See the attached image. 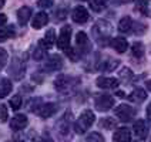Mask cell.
<instances>
[{"mask_svg": "<svg viewBox=\"0 0 151 142\" xmlns=\"http://www.w3.org/2000/svg\"><path fill=\"white\" fill-rule=\"evenodd\" d=\"M111 34V24L106 20H99L93 27V36L99 44H106V40L110 39Z\"/></svg>", "mask_w": 151, "mask_h": 142, "instance_id": "obj_1", "label": "cell"}, {"mask_svg": "<svg viewBox=\"0 0 151 142\" xmlns=\"http://www.w3.org/2000/svg\"><path fill=\"white\" fill-rule=\"evenodd\" d=\"M96 115L94 112H91L90 109H86L83 114L80 115V118L77 119V122L74 124V129L77 134H84L88 128H91V125L94 124Z\"/></svg>", "mask_w": 151, "mask_h": 142, "instance_id": "obj_2", "label": "cell"}, {"mask_svg": "<svg viewBox=\"0 0 151 142\" xmlns=\"http://www.w3.org/2000/svg\"><path fill=\"white\" fill-rule=\"evenodd\" d=\"M94 107L97 111H101V112H106L114 107V98L109 95V94H101V95H97L96 97V101H94Z\"/></svg>", "mask_w": 151, "mask_h": 142, "instance_id": "obj_3", "label": "cell"}, {"mask_svg": "<svg viewBox=\"0 0 151 142\" xmlns=\"http://www.w3.org/2000/svg\"><path fill=\"white\" fill-rule=\"evenodd\" d=\"M114 114H116V117L120 121L128 122V121H131L134 118L135 109L133 107H130V105H127V104H121V105H118L117 108L114 109Z\"/></svg>", "mask_w": 151, "mask_h": 142, "instance_id": "obj_4", "label": "cell"}, {"mask_svg": "<svg viewBox=\"0 0 151 142\" xmlns=\"http://www.w3.org/2000/svg\"><path fill=\"white\" fill-rule=\"evenodd\" d=\"M76 81H77V80H73L71 77H67V75H64V74H60L59 77L54 80V88L60 92H66L74 85Z\"/></svg>", "mask_w": 151, "mask_h": 142, "instance_id": "obj_5", "label": "cell"}, {"mask_svg": "<svg viewBox=\"0 0 151 142\" xmlns=\"http://www.w3.org/2000/svg\"><path fill=\"white\" fill-rule=\"evenodd\" d=\"M70 36H71V27L64 26L60 30V34L57 37V47L60 50H67L70 47Z\"/></svg>", "mask_w": 151, "mask_h": 142, "instance_id": "obj_6", "label": "cell"}, {"mask_svg": "<svg viewBox=\"0 0 151 142\" xmlns=\"http://www.w3.org/2000/svg\"><path fill=\"white\" fill-rule=\"evenodd\" d=\"M61 67H63V60H61V57L57 56V54L50 56L49 59L44 61V64H43V70L47 71V73L57 71V70H60Z\"/></svg>", "mask_w": 151, "mask_h": 142, "instance_id": "obj_7", "label": "cell"}, {"mask_svg": "<svg viewBox=\"0 0 151 142\" xmlns=\"http://www.w3.org/2000/svg\"><path fill=\"white\" fill-rule=\"evenodd\" d=\"M29 125V119L26 115L23 114H17L14 117L12 118V121H10V129L12 131H22V129H24L26 126Z\"/></svg>", "mask_w": 151, "mask_h": 142, "instance_id": "obj_8", "label": "cell"}, {"mask_svg": "<svg viewBox=\"0 0 151 142\" xmlns=\"http://www.w3.org/2000/svg\"><path fill=\"white\" fill-rule=\"evenodd\" d=\"M88 17H90L88 16V11H87V9L84 6H77L73 10V13H71V19L77 24H84L88 20Z\"/></svg>", "mask_w": 151, "mask_h": 142, "instance_id": "obj_9", "label": "cell"}, {"mask_svg": "<svg viewBox=\"0 0 151 142\" xmlns=\"http://www.w3.org/2000/svg\"><path fill=\"white\" fill-rule=\"evenodd\" d=\"M96 84L99 88H103V90H110V88H117L120 81L114 77H99L96 80Z\"/></svg>", "mask_w": 151, "mask_h": 142, "instance_id": "obj_10", "label": "cell"}, {"mask_svg": "<svg viewBox=\"0 0 151 142\" xmlns=\"http://www.w3.org/2000/svg\"><path fill=\"white\" fill-rule=\"evenodd\" d=\"M9 73L13 75L14 80H20L24 75V66H23V63L19 59H13L12 64H10V68H9Z\"/></svg>", "mask_w": 151, "mask_h": 142, "instance_id": "obj_11", "label": "cell"}, {"mask_svg": "<svg viewBox=\"0 0 151 142\" xmlns=\"http://www.w3.org/2000/svg\"><path fill=\"white\" fill-rule=\"evenodd\" d=\"M56 111H57V104H54V102H46V104H42V105H40L37 114H39V117H42L46 119V118L53 117V115L56 114Z\"/></svg>", "mask_w": 151, "mask_h": 142, "instance_id": "obj_12", "label": "cell"}, {"mask_svg": "<svg viewBox=\"0 0 151 142\" xmlns=\"http://www.w3.org/2000/svg\"><path fill=\"white\" fill-rule=\"evenodd\" d=\"M49 23V14L46 11H39L36 13L34 17H32V27L36 30H40Z\"/></svg>", "mask_w": 151, "mask_h": 142, "instance_id": "obj_13", "label": "cell"}, {"mask_svg": "<svg viewBox=\"0 0 151 142\" xmlns=\"http://www.w3.org/2000/svg\"><path fill=\"white\" fill-rule=\"evenodd\" d=\"M54 43H56V37H54V30L50 29V30H47L46 34H44V37H43L42 40L39 41V46L42 47L43 50H50L51 47L54 46Z\"/></svg>", "mask_w": 151, "mask_h": 142, "instance_id": "obj_14", "label": "cell"}, {"mask_svg": "<svg viewBox=\"0 0 151 142\" xmlns=\"http://www.w3.org/2000/svg\"><path fill=\"white\" fill-rule=\"evenodd\" d=\"M110 46L117 51L118 54L126 53L127 49H128V43H127V40L124 39V37H114V39H111Z\"/></svg>", "mask_w": 151, "mask_h": 142, "instance_id": "obj_15", "label": "cell"}, {"mask_svg": "<svg viewBox=\"0 0 151 142\" xmlns=\"http://www.w3.org/2000/svg\"><path fill=\"white\" fill-rule=\"evenodd\" d=\"M133 129H134L135 136L140 138V139H144L148 134V128H147V124H145L144 119H137L133 125Z\"/></svg>", "mask_w": 151, "mask_h": 142, "instance_id": "obj_16", "label": "cell"}, {"mask_svg": "<svg viewBox=\"0 0 151 142\" xmlns=\"http://www.w3.org/2000/svg\"><path fill=\"white\" fill-rule=\"evenodd\" d=\"M32 17H33L32 16V9L29 6H23V7H20L17 10V21H19L20 26H26Z\"/></svg>", "mask_w": 151, "mask_h": 142, "instance_id": "obj_17", "label": "cell"}, {"mask_svg": "<svg viewBox=\"0 0 151 142\" xmlns=\"http://www.w3.org/2000/svg\"><path fill=\"white\" fill-rule=\"evenodd\" d=\"M118 63H120L118 60H114V59H111V57H106L104 61L101 60L100 63H99V70L104 71V73H110L114 68L118 67Z\"/></svg>", "mask_w": 151, "mask_h": 142, "instance_id": "obj_18", "label": "cell"}, {"mask_svg": "<svg viewBox=\"0 0 151 142\" xmlns=\"http://www.w3.org/2000/svg\"><path fill=\"white\" fill-rule=\"evenodd\" d=\"M76 44H77V49H80L81 53H86L90 47V43H88V37L84 31H78L76 34Z\"/></svg>", "mask_w": 151, "mask_h": 142, "instance_id": "obj_19", "label": "cell"}, {"mask_svg": "<svg viewBox=\"0 0 151 142\" xmlns=\"http://www.w3.org/2000/svg\"><path fill=\"white\" fill-rule=\"evenodd\" d=\"M57 126H59V131L63 135L67 134L70 131V126H71V112H66L60 118V121L57 122Z\"/></svg>", "mask_w": 151, "mask_h": 142, "instance_id": "obj_20", "label": "cell"}, {"mask_svg": "<svg viewBox=\"0 0 151 142\" xmlns=\"http://www.w3.org/2000/svg\"><path fill=\"white\" fill-rule=\"evenodd\" d=\"M113 139L116 142H128L131 139V132L127 128H118L113 135Z\"/></svg>", "mask_w": 151, "mask_h": 142, "instance_id": "obj_21", "label": "cell"}, {"mask_svg": "<svg viewBox=\"0 0 151 142\" xmlns=\"http://www.w3.org/2000/svg\"><path fill=\"white\" fill-rule=\"evenodd\" d=\"M145 98H147V94H145V91H144L143 88H137V90H134V91L128 95V100L131 101V102H135V104L144 102Z\"/></svg>", "mask_w": 151, "mask_h": 142, "instance_id": "obj_22", "label": "cell"}, {"mask_svg": "<svg viewBox=\"0 0 151 142\" xmlns=\"http://www.w3.org/2000/svg\"><path fill=\"white\" fill-rule=\"evenodd\" d=\"M13 90V85H12V81L9 78H1L0 80V98H4L7 97L9 94Z\"/></svg>", "mask_w": 151, "mask_h": 142, "instance_id": "obj_23", "label": "cell"}, {"mask_svg": "<svg viewBox=\"0 0 151 142\" xmlns=\"http://www.w3.org/2000/svg\"><path fill=\"white\" fill-rule=\"evenodd\" d=\"M131 29H133V20L128 16L123 17L118 23V31L120 33H131Z\"/></svg>", "mask_w": 151, "mask_h": 142, "instance_id": "obj_24", "label": "cell"}, {"mask_svg": "<svg viewBox=\"0 0 151 142\" xmlns=\"http://www.w3.org/2000/svg\"><path fill=\"white\" fill-rule=\"evenodd\" d=\"M135 9L145 17H151V0H140Z\"/></svg>", "mask_w": 151, "mask_h": 142, "instance_id": "obj_25", "label": "cell"}, {"mask_svg": "<svg viewBox=\"0 0 151 142\" xmlns=\"http://www.w3.org/2000/svg\"><path fill=\"white\" fill-rule=\"evenodd\" d=\"M13 36H14V29H13L12 26L0 29V43L7 41L9 39H10V37H13Z\"/></svg>", "mask_w": 151, "mask_h": 142, "instance_id": "obj_26", "label": "cell"}, {"mask_svg": "<svg viewBox=\"0 0 151 142\" xmlns=\"http://www.w3.org/2000/svg\"><path fill=\"white\" fill-rule=\"evenodd\" d=\"M144 46H143V43H140V41H137L134 43L133 46H131V53H133V56L134 57H137V59H143L144 57Z\"/></svg>", "mask_w": 151, "mask_h": 142, "instance_id": "obj_27", "label": "cell"}, {"mask_svg": "<svg viewBox=\"0 0 151 142\" xmlns=\"http://www.w3.org/2000/svg\"><path fill=\"white\" fill-rule=\"evenodd\" d=\"M106 3H107V0H91L90 7H91V10L99 13V11H103L106 9Z\"/></svg>", "mask_w": 151, "mask_h": 142, "instance_id": "obj_28", "label": "cell"}, {"mask_svg": "<svg viewBox=\"0 0 151 142\" xmlns=\"http://www.w3.org/2000/svg\"><path fill=\"white\" fill-rule=\"evenodd\" d=\"M120 78L124 81V83H130L133 78H134V75H133V71L130 70L128 67H124L121 71H120Z\"/></svg>", "mask_w": 151, "mask_h": 142, "instance_id": "obj_29", "label": "cell"}, {"mask_svg": "<svg viewBox=\"0 0 151 142\" xmlns=\"http://www.w3.org/2000/svg\"><path fill=\"white\" fill-rule=\"evenodd\" d=\"M100 126L104 129H113L116 126V121L113 118H103L100 121Z\"/></svg>", "mask_w": 151, "mask_h": 142, "instance_id": "obj_30", "label": "cell"}, {"mask_svg": "<svg viewBox=\"0 0 151 142\" xmlns=\"http://www.w3.org/2000/svg\"><path fill=\"white\" fill-rule=\"evenodd\" d=\"M10 107H12V109H14V111H17V109L22 107V97L17 94V95H13L12 98H10Z\"/></svg>", "mask_w": 151, "mask_h": 142, "instance_id": "obj_31", "label": "cell"}, {"mask_svg": "<svg viewBox=\"0 0 151 142\" xmlns=\"http://www.w3.org/2000/svg\"><path fill=\"white\" fill-rule=\"evenodd\" d=\"M145 26L143 24V23H134L133 21V29H131V33L137 34V36H141V34L145 33Z\"/></svg>", "mask_w": 151, "mask_h": 142, "instance_id": "obj_32", "label": "cell"}, {"mask_svg": "<svg viewBox=\"0 0 151 142\" xmlns=\"http://www.w3.org/2000/svg\"><path fill=\"white\" fill-rule=\"evenodd\" d=\"M86 141L87 142H104V138L99 132H93V134L86 136Z\"/></svg>", "mask_w": 151, "mask_h": 142, "instance_id": "obj_33", "label": "cell"}, {"mask_svg": "<svg viewBox=\"0 0 151 142\" xmlns=\"http://www.w3.org/2000/svg\"><path fill=\"white\" fill-rule=\"evenodd\" d=\"M9 119V111H7V107L4 104L0 105V122H6Z\"/></svg>", "mask_w": 151, "mask_h": 142, "instance_id": "obj_34", "label": "cell"}, {"mask_svg": "<svg viewBox=\"0 0 151 142\" xmlns=\"http://www.w3.org/2000/svg\"><path fill=\"white\" fill-rule=\"evenodd\" d=\"M7 59H9V54L7 51L4 50V49H1L0 47V70L6 66V63H7Z\"/></svg>", "mask_w": 151, "mask_h": 142, "instance_id": "obj_35", "label": "cell"}, {"mask_svg": "<svg viewBox=\"0 0 151 142\" xmlns=\"http://www.w3.org/2000/svg\"><path fill=\"white\" fill-rule=\"evenodd\" d=\"M54 4V0H39L37 1V6L40 9H50Z\"/></svg>", "mask_w": 151, "mask_h": 142, "instance_id": "obj_36", "label": "cell"}, {"mask_svg": "<svg viewBox=\"0 0 151 142\" xmlns=\"http://www.w3.org/2000/svg\"><path fill=\"white\" fill-rule=\"evenodd\" d=\"M6 21H7V16L3 14V13H0V27L6 24Z\"/></svg>", "mask_w": 151, "mask_h": 142, "instance_id": "obj_37", "label": "cell"}, {"mask_svg": "<svg viewBox=\"0 0 151 142\" xmlns=\"http://www.w3.org/2000/svg\"><path fill=\"white\" fill-rule=\"evenodd\" d=\"M147 117H148V119H150V122H151V104L148 105V108H147Z\"/></svg>", "mask_w": 151, "mask_h": 142, "instance_id": "obj_38", "label": "cell"}, {"mask_svg": "<svg viewBox=\"0 0 151 142\" xmlns=\"http://www.w3.org/2000/svg\"><path fill=\"white\" fill-rule=\"evenodd\" d=\"M145 87H147V90H148V91H151V80L145 81Z\"/></svg>", "mask_w": 151, "mask_h": 142, "instance_id": "obj_39", "label": "cell"}, {"mask_svg": "<svg viewBox=\"0 0 151 142\" xmlns=\"http://www.w3.org/2000/svg\"><path fill=\"white\" fill-rule=\"evenodd\" d=\"M117 95L120 97V98H124V92H121V91H117Z\"/></svg>", "mask_w": 151, "mask_h": 142, "instance_id": "obj_40", "label": "cell"}, {"mask_svg": "<svg viewBox=\"0 0 151 142\" xmlns=\"http://www.w3.org/2000/svg\"><path fill=\"white\" fill-rule=\"evenodd\" d=\"M3 6H4V0H0V9L3 7Z\"/></svg>", "mask_w": 151, "mask_h": 142, "instance_id": "obj_41", "label": "cell"}]
</instances>
